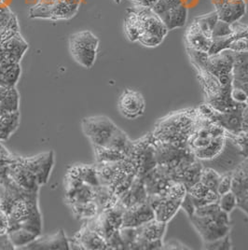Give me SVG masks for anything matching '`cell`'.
<instances>
[{
	"instance_id": "cell-1",
	"label": "cell",
	"mask_w": 248,
	"mask_h": 250,
	"mask_svg": "<svg viewBox=\"0 0 248 250\" xmlns=\"http://www.w3.org/2000/svg\"><path fill=\"white\" fill-rule=\"evenodd\" d=\"M124 33L131 42L154 48L164 42L168 30L151 8L135 6L127 11L124 20Z\"/></svg>"
},
{
	"instance_id": "cell-2",
	"label": "cell",
	"mask_w": 248,
	"mask_h": 250,
	"mask_svg": "<svg viewBox=\"0 0 248 250\" xmlns=\"http://www.w3.org/2000/svg\"><path fill=\"white\" fill-rule=\"evenodd\" d=\"M69 52L74 61L85 68L93 67L99 47V40L89 30L76 32L70 35Z\"/></svg>"
},
{
	"instance_id": "cell-3",
	"label": "cell",
	"mask_w": 248,
	"mask_h": 250,
	"mask_svg": "<svg viewBox=\"0 0 248 250\" xmlns=\"http://www.w3.org/2000/svg\"><path fill=\"white\" fill-rule=\"evenodd\" d=\"M226 212L219 210L215 215L198 217L193 215L189 219L201 236L204 244L225 237L230 229V220Z\"/></svg>"
},
{
	"instance_id": "cell-4",
	"label": "cell",
	"mask_w": 248,
	"mask_h": 250,
	"mask_svg": "<svg viewBox=\"0 0 248 250\" xmlns=\"http://www.w3.org/2000/svg\"><path fill=\"white\" fill-rule=\"evenodd\" d=\"M245 159L246 156L238 142L226 137L224 146L217 156L208 161H200V163L203 167H210L222 176L233 173Z\"/></svg>"
},
{
	"instance_id": "cell-5",
	"label": "cell",
	"mask_w": 248,
	"mask_h": 250,
	"mask_svg": "<svg viewBox=\"0 0 248 250\" xmlns=\"http://www.w3.org/2000/svg\"><path fill=\"white\" fill-rule=\"evenodd\" d=\"M82 128L93 146H107L119 127L106 116H93L83 119Z\"/></svg>"
},
{
	"instance_id": "cell-6",
	"label": "cell",
	"mask_w": 248,
	"mask_h": 250,
	"mask_svg": "<svg viewBox=\"0 0 248 250\" xmlns=\"http://www.w3.org/2000/svg\"><path fill=\"white\" fill-rule=\"evenodd\" d=\"M207 69L216 76L222 87H232L233 83V52L225 50L217 54L209 55L207 59Z\"/></svg>"
},
{
	"instance_id": "cell-7",
	"label": "cell",
	"mask_w": 248,
	"mask_h": 250,
	"mask_svg": "<svg viewBox=\"0 0 248 250\" xmlns=\"http://www.w3.org/2000/svg\"><path fill=\"white\" fill-rule=\"evenodd\" d=\"M118 107L124 118L135 120L145 112V98L137 91L125 89L119 98Z\"/></svg>"
},
{
	"instance_id": "cell-8",
	"label": "cell",
	"mask_w": 248,
	"mask_h": 250,
	"mask_svg": "<svg viewBox=\"0 0 248 250\" xmlns=\"http://www.w3.org/2000/svg\"><path fill=\"white\" fill-rule=\"evenodd\" d=\"M153 219H155L154 211L146 200L141 204L124 209L122 228H137Z\"/></svg>"
},
{
	"instance_id": "cell-9",
	"label": "cell",
	"mask_w": 248,
	"mask_h": 250,
	"mask_svg": "<svg viewBox=\"0 0 248 250\" xmlns=\"http://www.w3.org/2000/svg\"><path fill=\"white\" fill-rule=\"evenodd\" d=\"M147 202L154 211L156 220L164 223H168L173 219L176 212L181 208L182 203V201L155 195H151L149 199H147Z\"/></svg>"
},
{
	"instance_id": "cell-10",
	"label": "cell",
	"mask_w": 248,
	"mask_h": 250,
	"mask_svg": "<svg viewBox=\"0 0 248 250\" xmlns=\"http://www.w3.org/2000/svg\"><path fill=\"white\" fill-rule=\"evenodd\" d=\"M19 163L34 172L38 177L40 185H41L46 183L49 178L53 164V152L49 151L48 153H44L31 159L19 160Z\"/></svg>"
},
{
	"instance_id": "cell-11",
	"label": "cell",
	"mask_w": 248,
	"mask_h": 250,
	"mask_svg": "<svg viewBox=\"0 0 248 250\" xmlns=\"http://www.w3.org/2000/svg\"><path fill=\"white\" fill-rule=\"evenodd\" d=\"M247 0H230L215 7L218 20L229 24L235 23L247 13Z\"/></svg>"
},
{
	"instance_id": "cell-12",
	"label": "cell",
	"mask_w": 248,
	"mask_h": 250,
	"mask_svg": "<svg viewBox=\"0 0 248 250\" xmlns=\"http://www.w3.org/2000/svg\"><path fill=\"white\" fill-rule=\"evenodd\" d=\"M10 177L18 187L27 191L36 192L40 185L35 173L19 162L15 165L12 164V167L10 168Z\"/></svg>"
},
{
	"instance_id": "cell-13",
	"label": "cell",
	"mask_w": 248,
	"mask_h": 250,
	"mask_svg": "<svg viewBox=\"0 0 248 250\" xmlns=\"http://www.w3.org/2000/svg\"><path fill=\"white\" fill-rule=\"evenodd\" d=\"M185 44L186 48L208 53L212 45V40L201 31L196 23L192 21L185 33Z\"/></svg>"
},
{
	"instance_id": "cell-14",
	"label": "cell",
	"mask_w": 248,
	"mask_h": 250,
	"mask_svg": "<svg viewBox=\"0 0 248 250\" xmlns=\"http://www.w3.org/2000/svg\"><path fill=\"white\" fill-rule=\"evenodd\" d=\"M188 10L184 3L174 7L164 12L159 17L165 25L168 31L175 30L176 28H181L186 24L187 21Z\"/></svg>"
},
{
	"instance_id": "cell-15",
	"label": "cell",
	"mask_w": 248,
	"mask_h": 250,
	"mask_svg": "<svg viewBox=\"0 0 248 250\" xmlns=\"http://www.w3.org/2000/svg\"><path fill=\"white\" fill-rule=\"evenodd\" d=\"M26 249L29 250H68L69 245L67 240L64 236L62 230H60L56 234L49 236V238L34 240L29 245H27Z\"/></svg>"
},
{
	"instance_id": "cell-16",
	"label": "cell",
	"mask_w": 248,
	"mask_h": 250,
	"mask_svg": "<svg viewBox=\"0 0 248 250\" xmlns=\"http://www.w3.org/2000/svg\"><path fill=\"white\" fill-rule=\"evenodd\" d=\"M86 250H105L108 247L107 241L99 232L89 228L83 229L80 232V237L77 239Z\"/></svg>"
},
{
	"instance_id": "cell-17",
	"label": "cell",
	"mask_w": 248,
	"mask_h": 250,
	"mask_svg": "<svg viewBox=\"0 0 248 250\" xmlns=\"http://www.w3.org/2000/svg\"><path fill=\"white\" fill-rule=\"evenodd\" d=\"M20 124L19 111L0 117V140H7L17 130Z\"/></svg>"
},
{
	"instance_id": "cell-18",
	"label": "cell",
	"mask_w": 248,
	"mask_h": 250,
	"mask_svg": "<svg viewBox=\"0 0 248 250\" xmlns=\"http://www.w3.org/2000/svg\"><path fill=\"white\" fill-rule=\"evenodd\" d=\"M193 21L197 24V26L200 28V30L206 34L208 38L212 40V34L214 31V28L218 21V16L217 11L208 12L207 14H203L200 16H197Z\"/></svg>"
},
{
	"instance_id": "cell-19",
	"label": "cell",
	"mask_w": 248,
	"mask_h": 250,
	"mask_svg": "<svg viewBox=\"0 0 248 250\" xmlns=\"http://www.w3.org/2000/svg\"><path fill=\"white\" fill-rule=\"evenodd\" d=\"M20 96L17 90L12 87L10 88L6 96L0 101V117L7 113L19 111Z\"/></svg>"
},
{
	"instance_id": "cell-20",
	"label": "cell",
	"mask_w": 248,
	"mask_h": 250,
	"mask_svg": "<svg viewBox=\"0 0 248 250\" xmlns=\"http://www.w3.org/2000/svg\"><path fill=\"white\" fill-rule=\"evenodd\" d=\"M38 234L32 232L29 229L24 228L11 230L8 232V237L11 241V245L15 247H24L29 245L34 240L38 238Z\"/></svg>"
},
{
	"instance_id": "cell-21",
	"label": "cell",
	"mask_w": 248,
	"mask_h": 250,
	"mask_svg": "<svg viewBox=\"0 0 248 250\" xmlns=\"http://www.w3.org/2000/svg\"><path fill=\"white\" fill-rule=\"evenodd\" d=\"M20 67L16 63L7 65L0 70V85L7 88H12L20 76Z\"/></svg>"
},
{
	"instance_id": "cell-22",
	"label": "cell",
	"mask_w": 248,
	"mask_h": 250,
	"mask_svg": "<svg viewBox=\"0 0 248 250\" xmlns=\"http://www.w3.org/2000/svg\"><path fill=\"white\" fill-rule=\"evenodd\" d=\"M72 208L74 214L77 217H80L82 219H90L94 218L97 215L99 207L96 202H93L92 200L86 203L72 204Z\"/></svg>"
},
{
	"instance_id": "cell-23",
	"label": "cell",
	"mask_w": 248,
	"mask_h": 250,
	"mask_svg": "<svg viewBox=\"0 0 248 250\" xmlns=\"http://www.w3.org/2000/svg\"><path fill=\"white\" fill-rule=\"evenodd\" d=\"M221 175L218 174L216 170L210 167H203V170L200 177V182H202L209 189L217 190V184Z\"/></svg>"
},
{
	"instance_id": "cell-24",
	"label": "cell",
	"mask_w": 248,
	"mask_h": 250,
	"mask_svg": "<svg viewBox=\"0 0 248 250\" xmlns=\"http://www.w3.org/2000/svg\"><path fill=\"white\" fill-rule=\"evenodd\" d=\"M217 205L220 210L230 214L238 207V199L234 191H229L219 196Z\"/></svg>"
},
{
	"instance_id": "cell-25",
	"label": "cell",
	"mask_w": 248,
	"mask_h": 250,
	"mask_svg": "<svg viewBox=\"0 0 248 250\" xmlns=\"http://www.w3.org/2000/svg\"><path fill=\"white\" fill-rule=\"evenodd\" d=\"M233 32H234V28L232 24L218 20L212 34V40L226 38L230 36Z\"/></svg>"
},
{
	"instance_id": "cell-26",
	"label": "cell",
	"mask_w": 248,
	"mask_h": 250,
	"mask_svg": "<svg viewBox=\"0 0 248 250\" xmlns=\"http://www.w3.org/2000/svg\"><path fill=\"white\" fill-rule=\"evenodd\" d=\"M182 0H157L155 4L151 7V10L158 16L163 14L164 12L182 4Z\"/></svg>"
},
{
	"instance_id": "cell-27",
	"label": "cell",
	"mask_w": 248,
	"mask_h": 250,
	"mask_svg": "<svg viewBox=\"0 0 248 250\" xmlns=\"http://www.w3.org/2000/svg\"><path fill=\"white\" fill-rule=\"evenodd\" d=\"M231 190H232V173L222 175L217 184V192L218 195L220 196Z\"/></svg>"
},
{
	"instance_id": "cell-28",
	"label": "cell",
	"mask_w": 248,
	"mask_h": 250,
	"mask_svg": "<svg viewBox=\"0 0 248 250\" xmlns=\"http://www.w3.org/2000/svg\"><path fill=\"white\" fill-rule=\"evenodd\" d=\"M231 242L229 239L228 234L226 235L223 238L211 242V243H207L204 244V248L207 250H231Z\"/></svg>"
},
{
	"instance_id": "cell-29",
	"label": "cell",
	"mask_w": 248,
	"mask_h": 250,
	"mask_svg": "<svg viewBox=\"0 0 248 250\" xmlns=\"http://www.w3.org/2000/svg\"><path fill=\"white\" fill-rule=\"evenodd\" d=\"M230 96L232 98V100L239 104H248V94L247 92L237 86H233L232 85V89H231V93Z\"/></svg>"
},
{
	"instance_id": "cell-30",
	"label": "cell",
	"mask_w": 248,
	"mask_h": 250,
	"mask_svg": "<svg viewBox=\"0 0 248 250\" xmlns=\"http://www.w3.org/2000/svg\"><path fill=\"white\" fill-rule=\"evenodd\" d=\"M209 190L208 188L206 187L202 182L198 181L193 184L191 187L187 188V193L194 199H202L205 197L207 191Z\"/></svg>"
},
{
	"instance_id": "cell-31",
	"label": "cell",
	"mask_w": 248,
	"mask_h": 250,
	"mask_svg": "<svg viewBox=\"0 0 248 250\" xmlns=\"http://www.w3.org/2000/svg\"><path fill=\"white\" fill-rule=\"evenodd\" d=\"M9 216L6 211L0 208V236L8 234Z\"/></svg>"
},
{
	"instance_id": "cell-32",
	"label": "cell",
	"mask_w": 248,
	"mask_h": 250,
	"mask_svg": "<svg viewBox=\"0 0 248 250\" xmlns=\"http://www.w3.org/2000/svg\"><path fill=\"white\" fill-rule=\"evenodd\" d=\"M115 3L120 4L122 0H114ZM135 3V6L139 7H146V8H151L156 3L157 0H132Z\"/></svg>"
},
{
	"instance_id": "cell-33",
	"label": "cell",
	"mask_w": 248,
	"mask_h": 250,
	"mask_svg": "<svg viewBox=\"0 0 248 250\" xmlns=\"http://www.w3.org/2000/svg\"><path fill=\"white\" fill-rule=\"evenodd\" d=\"M9 89H10V88H7V87H5V86H3V85H0V101L6 96V94L8 93Z\"/></svg>"
},
{
	"instance_id": "cell-34",
	"label": "cell",
	"mask_w": 248,
	"mask_h": 250,
	"mask_svg": "<svg viewBox=\"0 0 248 250\" xmlns=\"http://www.w3.org/2000/svg\"><path fill=\"white\" fill-rule=\"evenodd\" d=\"M211 1H212V4L214 5V7H217V6H219V5L227 2V1H230V0H211Z\"/></svg>"
}]
</instances>
